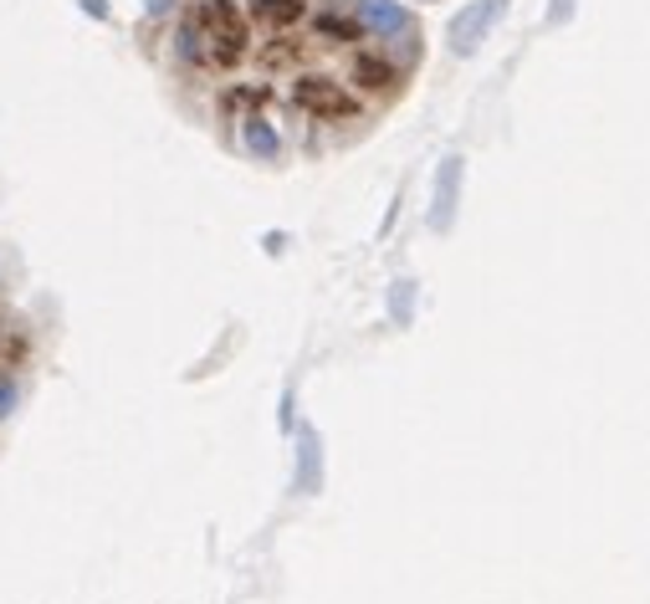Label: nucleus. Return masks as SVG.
<instances>
[{
  "instance_id": "obj_1",
  "label": "nucleus",
  "mask_w": 650,
  "mask_h": 604,
  "mask_svg": "<svg viewBox=\"0 0 650 604\" xmlns=\"http://www.w3.org/2000/svg\"><path fill=\"white\" fill-rule=\"evenodd\" d=\"M195 37L205 47V68H236L241 57H246V16L236 11V0H200L195 6Z\"/></svg>"
},
{
  "instance_id": "obj_5",
  "label": "nucleus",
  "mask_w": 650,
  "mask_h": 604,
  "mask_svg": "<svg viewBox=\"0 0 650 604\" xmlns=\"http://www.w3.org/2000/svg\"><path fill=\"white\" fill-rule=\"evenodd\" d=\"M354 82L364 88V93H395V82H399V68L389 62V57H374L364 52L354 62Z\"/></svg>"
},
{
  "instance_id": "obj_7",
  "label": "nucleus",
  "mask_w": 650,
  "mask_h": 604,
  "mask_svg": "<svg viewBox=\"0 0 650 604\" xmlns=\"http://www.w3.org/2000/svg\"><path fill=\"white\" fill-rule=\"evenodd\" d=\"M307 0H256V16H262L266 27H293L297 16H303Z\"/></svg>"
},
{
  "instance_id": "obj_10",
  "label": "nucleus",
  "mask_w": 650,
  "mask_h": 604,
  "mask_svg": "<svg viewBox=\"0 0 650 604\" xmlns=\"http://www.w3.org/2000/svg\"><path fill=\"white\" fill-rule=\"evenodd\" d=\"M563 11H569V0H558V16H563Z\"/></svg>"
},
{
  "instance_id": "obj_6",
  "label": "nucleus",
  "mask_w": 650,
  "mask_h": 604,
  "mask_svg": "<svg viewBox=\"0 0 650 604\" xmlns=\"http://www.w3.org/2000/svg\"><path fill=\"white\" fill-rule=\"evenodd\" d=\"M241 134H246V149H252V154H262V160H277L282 139L266 129V119H246V123H241Z\"/></svg>"
},
{
  "instance_id": "obj_3",
  "label": "nucleus",
  "mask_w": 650,
  "mask_h": 604,
  "mask_svg": "<svg viewBox=\"0 0 650 604\" xmlns=\"http://www.w3.org/2000/svg\"><path fill=\"white\" fill-rule=\"evenodd\" d=\"M354 16H358V27L374 31V37H405L410 31V16H405L399 0H358Z\"/></svg>"
},
{
  "instance_id": "obj_9",
  "label": "nucleus",
  "mask_w": 650,
  "mask_h": 604,
  "mask_svg": "<svg viewBox=\"0 0 650 604\" xmlns=\"http://www.w3.org/2000/svg\"><path fill=\"white\" fill-rule=\"evenodd\" d=\"M16 410V379L11 375H0V420Z\"/></svg>"
},
{
  "instance_id": "obj_8",
  "label": "nucleus",
  "mask_w": 650,
  "mask_h": 604,
  "mask_svg": "<svg viewBox=\"0 0 650 604\" xmlns=\"http://www.w3.org/2000/svg\"><path fill=\"white\" fill-rule=\"evenodd\" d=\"M318 31H323L328 41H333V37H338V41H354V37H358V16L348 21V16H333V11H328V16L318 21Z\"/></svg>"
},
{
  "instance_id": "obj_4",
  "label": "nucleus",
  "mask_w": 650,
  "mask_h": 604,
  "mask_svg": "<svg viewBox=\"0 0 650 604\" xmlns=\"http://www.w3.org/2000/svg\"><path fill=\"white\" fill-rule=\"evenodd\" d=\"M497 16H502V0H477L471 11H461L451 21V47L456 52H471V47L487 37V27L497 21Z\"/></svg>"
},
{
  "instance_id": "obj_2",
  "label": "nucleus",
  "mask_w": 650,
  "mask_h": 604,
  "mask_svg": "<svg viewBox=\"0 0 650 604\" xmlns=\"http://www.w3.org/2000/svg\"><path fill=\"white\" fill-rule=\"evenodd\" d=\"M297 108H307L313 119H354L358 113V103H354V93H344L333 78H303L297 82Z\"/></svg>"
}]
</instances>
